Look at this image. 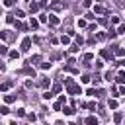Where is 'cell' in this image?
Here are the masks:
<instances>
[{
  "mask_svg": "<svg viewBox=\"0 0 125 125\" xmlns=\"http://www.w3.org/2000/svg\"><path fill=\"white\" fill-rule=\"evenodd\" d=\"M94 12H96V14H105V8H102V6H94Z\"/></svg>",
  "mask_w": 125,
  "mask_h": 125,
  "instance_id": "52a82bcc",
  "label": "cell"
},
{
  "mask_svg": "<svg viewBox=\"0 0 125 125\" xmlns=\"http://www.w3.org/2000/svg\"><path fill=\"white\" fill-rule=\"evenodd\" d=\"M16 27H18V29H27V27H25V23H21V21H18V23H16Z\"/></svg>",
  "mask_w": 125,
  "mask_h": 125,
  "instance_id": "5bb4252c",
  "label": "cell"
},
{
  "mask_svg": "<svg viewBox=\"0 0 125 125\" xmlns=\"http://www.w3.org/2000/svg\"><path fill=\"white\" fill-rule=\"evenodd\" d=\"M84 107H88V109H92V111H94V109H96V104H86Z\"/></svg>",
  "mask_w": 125,
  "mask_h": 125,
  "instance_id": "cb8c5ba5",
  "label": "cell"
},
{
  "mask_svg": "<svg viewBox=\"0 0 125 125\" xmlns=\"http://www.w3.org/2000/svg\"><path fill=\"white\" fill-rule=\"evenodd\" d=\"M41 68H45V70L51 68V62H41Z\"/></svg>",
  "mask_w": 125,
  "mask_h": 125,
  "instance_id": "7402d4cb",
  "label": "cell"
},
{
  "mask_svg": "<svg viewBox=\"0 0 125 125\" xmlns=\"http://www.w3.org/2000/svg\"><path fill=\"white\" fill-rule=\"evenodd\" d=\"M64 113H66V115H72L74 109H72V107H64Z\"/></svg>",
  "mask_w": 125,
  "mask_h": 125,
  "instance_id": "ffe728a7",
  "label": "cell"
},
{
  "mask_svg": "<svg viewBox=\"0 0 125 125\" xmlns=\"http://www.w3.org/2000/svg\"><path fill=\"white\" fill-rule=\"evenodd\" d=\"M68 92L70 94H82V88L78 84H68Z\"/></svg>",
  "mask_w": 125,
  "mask_h": 125,
  "instance_id": "6da1fadb",
  "label": "cell"
},
{
  "mask_svg": "<svg viewBox=\"0 0 125 125\" xmlns=\"http://www.w3.org/2000/svg\"><path fill=\"white\" fill-rule=\"evenodd\" d=\"M115 55H119V57H121V55H125V51H123L121 47H117V49H115Z\"/></svg>",
  "mask_w": 125,
  "mask_h": 125,
  "instance_id": "9a60e30c",
  "label": "cell"
},
{
  "mask_svg": "<svg viewBox=\"0 0 125 125\" xmlns=\"http://www.w3.org/2000/svg\"><path fill=\"white\" fill-rule=\"evenodd\" d=\"M0 39H8V33L6 31H0Z\"/></svg>",
  "mask_w": 125,
  "mask_h": 125,
  "instance_id": "83f0119b",
  "label": "cell"
},
{
  "mask_svg": "<svg viewBox=\"0 0 125 125\" xmlns=\"http://www.w3.org/2000/svg\"><path fill=\"white\" fill-rule=\"evenodd\" d=\"M102 57H104V59H109L111 55H109V51H102Z\"/></svg>",
  "mask_w": 125,
  "mask_h": 125,
  "instance_id": "44dd1931",
  "label": "cell"
},
{
  "mask_svg": "<svg viewBox=\"0 0 125 125\" xmlns=\"http://www.w3.org/2000/svg\"><path fill=\"white\" fill-rule=\"evenodd\" d=\"M86 123H90V125H96V117H86Z\"/></svg>",
  "mask_w": 125,
  "mask_h": 125,
  "instance_id": "7c38bea8",
  "label": "cell"
},
{
  "mask_svg": "<svg viewBox=\"0 0 125 125\" xmlns=\"http://www.w3.org/2000/svg\"><path fill=\"white\" fill-rule=\"evenodd\" d=\"M29 47H31V39L25 37V39L21 41V51H29Z\"/></svg>",
  "mask_w": 125,
  "mask_h": 125,
  "instance_id": "3957f363",
  "label": "cell"
},
{
  "mask_svg": "<svg viewBox=\"0 0 125 125\" xmlns=\"http://www.w3.org/2000/svg\"><path fill=\"white\" fill-rule=\"evenodd\" d=\"M14 4V0H4V6H12Z\"/></svg>",
  "mask_w": 125,
  "mask_h": 125,
  "instance_id": "f1b7e54d",
  "label": "cell"
},
{
  "mask_svg": "<svg viewBox=\"0 0 125 125\" xmlns=\"http://www.w3.org/2000/svg\"><path fill=\"white\" fill-rule=\"evenodd\" d=\"M117 33H125V25H119L117 27Z\"/></svg>",
  "mask_w": 125,
  "mask_h": 125,
  "instance_id": "4316f807",
  "label": "cell"
},
{
  "mask_svg": "<svg viewBox=\"0 0 125 125\" xmlns=\"http://www.w3.org/2000/svg\"><path fill=\"white\" fill-rule=\"evenodd\" d=\"M62 102H64V98H61V100H57V102H55V105H53V109H61V105H62Z\"/></svg>",
  "mask_w": 125,
  "mask_h": 125,
  "instance_id": "8992f818",
  "label": "cell"
},
{
  "mask_svg": "<svg viewBox=\"0 0 125 125\" xmlns=\"http://www.w3.org/2000/svg\"><path fill=\"white\" fill-rule=\"evenodd\" d=\"M109 107H111V109H115V107H117V102H115V100H111V102H109Z\"/></svg>",
  "mask_w": 125,
  "mask_h": 125,
  "instance_id": "603a6c76",
  "label": "cell"
},
{
  "mask_svg": "<svg viewBox=\"0 0 125 125\" xmlns=\"http://www.w3.org/2000/svg\"><path fill=\"white\" fill-rule=\"evenodd\" d=\"M123 80H125V74L119 72V74H117V82H123Z\"/></svg>",
  "mask_w": 125,
  "mask_h": 125,
  "instance_id": "e0dca14e",
  "label": "cell"
},
{
  "mask_svg": "<svg viewBox=\"0 0 125 125\" xmlns=\"http://www.w3.org/2000/svg\"><path fill=\"white\" fill-rule=\"evenodd\" d=\"M117 64H119V66H125V59H121V61H117Z\"/></svg>",
  "mask_w": 125,
  "mask_h": 125,
  "instance_id": "f546056e",
  "label": "cell"
},
{
  "mask_svg": "<svg viewBox=\"0 0 125 125\" xmlns=\"http://www.w3.org/2000/svg\"><path fill=\"white\" fill-rule=\"evenodd\" d=\"M37 10H39V4H35V2H31V4H29V12L33 14V12H37Z\"/></svg>",
  "mask_w": 125,
  "mask_h": 125,
  "instance_id": "5b68a950",
  "label": "cell"
},
{
  "mask_svg": "<svg viewBox=\"0 0 125 125\" xmlns=\"http://www.w3.org/2000/svg\"><path fill=\"white\" fill-rule=\"evenodd\" d=\"M0 70H4V64H2V62H0Z\"/></svg>",
  "mask_w": 125,
  "mask_h": 125,
  "instance_id": "4dcf8cb0",
  "label": "cell"
},
{
  "mask_svg": "<svg viewBox=\"0 0 125 125\" xmlns=\"http://www.w3.org/2000/svg\"><path fill=\"white\" fill-rule=\"evenodd\" d=\"M29 25H31V27H37V25H39V21H37V20H33V18H31V21H29Z\"/></svg>",
  "mask_w": 125,
  "mask_h": 125,
  "instance_id": "4fadbf2b",
  "label": "cell"
},
{
  "mask_svg": "<svg viewBox=\"0 0 125 125\" xmlns=\"http://www.w3.org/2000/svg\"><path fill=\"white\" fill-rule=\"evenodd\" d=\"M8 111H10V109H8V107H6V105H2V107H0V113H2V115H6V113H8Z\"/></svg>",
  "mask_w": 125,
  "mask_h": 125,
  "instance_id": "d6986e66",
  "label": "cell"
},
{
  "mask_svg": "<svg viewBox=\"0 0 125 125\" xmlns=\"http://www.w3.org/2000/svg\"><path fill=\"white\" fill-rule=\"evenodd\" d=\"M68 41H70L68 35H62V37H61V43H62V45H68Z\"/></svg>",
  "mask_w": 125,
  "mask_h": 125,
  "instance_id": "ba28073f",
  "label": "cell"
},
{
  "mask_svg": "<svg viewBox=\"0 0 125 125\" xmlns=\"http://www.w3.org/2000/svg\"><path fill=\"white\" fill-rule=\"evenodd\" d=\"M0 16H2V8H0Z\"/></svg>",
  "mask_w": 125,
  "mask_h": 125,
  "instance_id": "1f68e13d",
  "label": "cell"
},
{
  "mask_svg": "<svg viewBox=\"0 0 125 125\" xmlns=\"http://www.w3.org/2000/svg\"><path fill=\"white\" fill-rule=\"evenodd\" d=\"M6 53H8V49H6L4 45H0V55H6Z\"/></svg>",
  "mask_w": 125,
  "mask_h": 125,
  "instance_id": "d4e9b609",
  "label": "cell"
},
{
  "mask_svg": "<svg viewBox=\"0 0 125 125\" xmlns=\"http://www.w3.org/2000/svg\"><path fill=\"white\" fill-rule=\"evenodd\" d=\"M6 102H8V104H12V102H16V96H6Z\"/></svg>",
  "mask_w": 125,
  "mask_h": 125,
  "instance_id": "ac0fdd59",
  "label": "cell"
},
{
  "mask_svg": "<svg viewBox=\"0 0 125 125\" xmlns=\"http://www.w3.org/2000/svg\"><path fill=\"white\" fill-rule=\"evenodd\" d=\"M39 86H41V88H47V86H49V78H47V80H41Z\"/></svg>",
  "mask_w": 125,
  "mask_h": 125,
  "instance_id": "8fae6325",
  "label": "cell"
},
{
  "mask_svg": "<svg viewBox=\"0 0 125 125\" xmlns=\"http://www.w3.org/2000/svg\"><path fill=\"white\" fill-rule=\"evenodd\" d=\"M18 57H20L18 51H10V59H18Z\"/></svg>",
  "mask_w": 125,
  "mask_h": 125,
  "instance_id": "30bf717a",
  "label": "cell"
},
{
  "mask_svg": "<svg viewBox=\"0 0 125 125\" xmlns=\"http://www.w3.org/2000/svg\"><path fill=\"white\" fill-rule=\"evenodd\" d=\"M49 23H51V25H59V18H57L55 14H51V16H49Z\"/></svg>",
  "mask_w": 125,
  "mask_h": 125,
  "instance_id": "277c9868",
  "label": "cell"
},
{
  "mask_svg": "<svg viewBox=\"0 0 125 125\" xmlns=\"http://www.w3.org/2000/svg\"><path fill=\"white\" fill-rule=\"evenodd\" d=\"M51 98H53V92H49V90H47V92L43 94V100H51Z\"/></svg>",
  "mask_w": 125,
  "mask_h": 125,
  "instance_id": "9c48e42d",
  "label": "cell"
},
{
  "mask_svg": "<svg viewBox=\"0 0 125 125\" xmlns=\"http://www.w3.org/2000/svg\"><path fill=\"white\" fill-rule=\"evenodd\" d=\"M12 86H14V82H12V80H6V82H2V84H0V92H6V90H10Z\"/></svg>",
  "mask_w": 125,
  "mask_h": 125,
  "instance_id": "7a4b0ae2",
  "label": "cell"
},
{
  "mask_svg": "<svg viewBox=\"0 0 125 125\" xmlns=\"http://www.w3.org/2000/svg\"><path fill=\"white\" fill-rule=\"evenodd\" d=\"M113 119H115V123H119V121H121V113H115V117H113Z\"/></svg>",
  "mask_w": 125,
  "mask_h": 125,
  "instance_id": "484cf974",
  "label": "cell"
},
{
  "mask_svg": "<svg viewBox=\"0 0 125 125\" xmlns=\"http://www.w3.org/2000/svg\"><path fill=\"white\" fill-rule=\"evenodd\" d=\"M31 61H33V62H39V61H41V57H39V55H33V57H31ZM31 61H29V62H31Z\"/></svg>",
  "mask_w": 125,
  "mask_h": 125,
  "instance_id": "2e32d148",
  "label": "cell"
}]
</instances>
